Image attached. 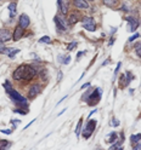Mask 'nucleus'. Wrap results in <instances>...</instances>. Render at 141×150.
Returning a JSON list of instances; mask_svg holds the SVG:
<instances>
[{"mask_svg":"<svg viewBox=\"0 0 141 150\" xmlns=\"http://www.w3.org/2000/svg\"><path fill=\"white\" fill-rule=\"evenodd\" d=\"M101 93H102V90L101 88H96L95 91L91 93L90 97H89V105H94V104H96L97 102H100Z\"/></svg>","mask_w":141,"mask_h":150,"instance_id":"nucleus-3","label":"nucleus"},{"mask_svg":"<svg viewBox=\"0 0 141 150\" xmlns=\"http://www.w3.org/2000/svg\"><path fill=\"white\" fill-rule=\"evenodd\" d=\"M139 36H140V34H135V35H133V36H131L130 39H129V41H133V40H135L136 38H139Z\"/></svg>","mask_w":141,"mask_h":150,"instance_id":"nucleus-29","label":"nucleus"},{"mask_svg":"<svg viewBox=\"0 0 141 150\" xmlns=\"http://www.w3.org/2000/svg\"><path fill=\"white\" fill-rule=\"evenodd\" d=\"M76 46H77V42H76V41H73V42H71V44L68 45V47H67V49H68V51H72L74 47H76Z\"/></svg>","mask_w":141,"mask_h":150,"instance_id":"nucleus-24","label":"nucleus"},{"mask_svg":"<svg viewBox=\"0 0 141 150\" xmlns=\"http://www.w3.org/2000/svg\"><path fill=\"white\" fill-rule=\"evenodd\" d=\"M89 85H90V82H88V83H85V85H84V86H83V88H85V87H88Z\"/></svg>","mask_w":141,"mask_h":150,"instance_id":"nucleus-37","label":"nucleus"},{"mask_svg":"<svg viewBox=\"0 0 141 150\" xmlns=\"http://www.w3.org/2000/svg\"><path fill=\"white\" fill-rule=\"evenodd\" d=\"M82 24H83V27L85 28L87 30H89V32H94V30L96 29L95 21H94L91 17H83V18H82Z\"/></svg>","mask_w":141,"mask_h":150,"instance_id":"nucleus-2","label":"nucleus"},{"mask_svg":"<svg viewBox=\"0 0 141 150\" xmlns=\"http://www.w3.org/2000/svg\"><path fill=\"white\" fill-rule=\"evenodd\" d=\"M24 68H26V65H20V67H18V68L14 71V79H15V80H22V79H23Z\"/></svg>","mask_w":141,"mask_h":150,"instance_id":"nucleus-7","label":"nucleus"},{"mask_svg":"<svg viewBox=\"0 0 141 150\" xmlns=\"http://www.w3.org/2000/svg\"><path fill=\"white\" fill-rule=\"evenodd\" d=\"M82 124H83V120L80 119V120H79V122H78V125H77V128H76V134H77V136H79V133H80V128H82Z\"/></svg>","mask_w":141,"mask_h":150,"instance_id":"nucleus-21","label":"nucleus"},{"mask_svg":"<svg viewBox=\"0 0 141 150\" xmlns=\"http://www.w3.org/2000/svg\"><path fill=\"white\" fill-rule=\"evenodd\" d=\"M102 1H103V4H105L106 6H108V7H115L116 5H118L119 0H102Z\"/></svg>","mask_w":141,"mask_h":150,"instance_id":"nucleus-16","label":"nucleus"},{"mask_svg":"<svg viewBox=\"0 0 141 150\" xmlns=\"http://www.w3.org/2000/svg\"><path fill=\"white\" fill-rule=\"evenodd\" d=\"M140 139H141V134H133L130 137V140H131V143H139L140 142Z\"/></svg>","mask_w":141,"mask_h":150,"instance_id":"nucleus-18","label":"nucleus"},{"mask_svg":"<svg viewBox=\"0 0 141 150\" xmlns=\"http://www.w3.org/2000/svg\"><path fill=\"white\" fill-rule=\"evenodd\" d=\"M127 21H128V23L130 24V25H129V30H130V32H134L136 28L139 27V21L135 20L134 17H128Z\"/></svg>","mask_w":141,"mask_h":150,"instance_id":"nucleus-10","label":"nucleus"},{"mask_svg":"<svg viewBox=\"0 0 141 150\" xmlns=\"http://www.w3.org/2000/svg\"><path fill=\"white\" fill-rule=\"evenodd\" d=\"M90 1H92V0H90Z\"/></svg>","mask_w":141,"mask_h":150,"instance_id":"nucleus-38","label":"nucleus"},{"mask_svg":"<svg viewBox=\"0 0 141 150\" xmlns=\"http://www.w3.org/2000/svg\"><path fill=\"white\" fill-rule=\"evenodd\" d=\"M9 10H10V17H15L16 16V4L12 3L9 5Z\"/></svg>","mask_w":141,"mask_h":150,"instance_id":"nucleus-17","label":"nucleus"},{"mask_svg":"<svg viewBox=\"0 0 141 150\" xmlns=\"http://www.w3.org/2000/svg\"><path fill=\"white\" fill-rule=\"evenodd\" d=\"M120 63H118V65H117V68H116V70H115V75H117L118 74V70H119V68H120Z\"/></svg>","mask_w":141,"mask_h":150,"instance_id":"nucleus-33","label":"nucleus"},{"mask_svg":"<svg viewBox=\"0 0 141 150\" xmlns=\"http://www.w3.org/2000/svg\"><path fill=\"white\" fill-rule=\"evenodd\" d=\"M82 18H83V17H82V15H80L79 12H77V11H76V12H72L71 16H69V18H68V23H69V24H76L78 21L82 20Z\"/></svg>","mask_w":141,"mask_h":150,"instance_id":"nucleus-9","label":"nucleus"},{"mask_svg":"<svg viewBox=\"0 0 141 150\" xmlns=\"http://www.w3.org/2000/svg\"><path fill=\"white\" fill-rule=\"evenodd\" d=\"M4 42L3 41H0V53H3V51H4Z\"/></svg>","mask_w":141,"mask_h":150,"instance_id":"nucleus-30","label":"nucleus"},{"mask_svg":"<svg viewBox=\"0 0 141 150\" xmlns=\"http://www.w3.org/2000/svg\"><path fill=\"white\" fill-rule=\"evenodd\" d=\"M61 79H62V71H60V73H59V76H57V80H59V81H60Z\"/></svg>","mask_w":141,"mask_h":150,"instance_id":"nucleus-34","label":"nucleus"},{"mask_svg":"<svg viewBox=\"0 0 141 150\" xmlns=\"http://www.w3.org/2000/svg\"><path fill=\"white\" fill-rule=\"evenodd\" d=\"M95 126H96V120H90L88 125H87V128H85V132L83 133V136L85 138H89L91 136V133L94 132V129H95Z\"/></svg>","mask_w":141,"mask_h":150,"instance_id":"nucleus-5","label":"nucleus"},{"mask_svg":"<svg viewBox=\"0 0 141 150\" xmlns=\"http://www.w3.org/2000/svg\"><path fill=\"white\" fill-rule=\"evenodd\" d=\"M135 49H136V53L139 57H141V42H137L135 44Z\"/></svg>","mask_w":141,"mask_h":150,"instance_id":"nucleus-22","label":"nucleus"},{"mask_svg":"<svg viewBox=\"0 0 141 150\" xmlns=\"http://www.w3.org/2000/svg\"><path fill=\"white\" fill-rule=\"evenodd\" d=\"M9 95H10V97L15 100V103H18V104L22 105V107H26V105H27V100H26V98H23L17 91H15V90H10V91H9Z\"/></svg>","mask_w":141,"mask_h":150,"instance_id":"nucleus-1","label":"nucleus"},{"mask_svg":"<svg viewBox=\"0 0 141 150\" xmlns=\"http://www.w3.org/2000/svg\"><path fill=\"white\" fill-rule=\"evenodd\" d=\"M29 23H31V21H29V17H28L27 15H22L21 17H20V27H22L23 29L24 28H27L28 25H29Z\"/></svg>","mask_w":141,"mask_h":150,"instance_id":"nucleus-12","label":"nucleus"},{"mask_svg":"<svg viewBox=\"0 0 141 150\" xmlns=\"http://www.w3.org/2000/svg\"><path fill=\"white\" fill-rule=\"evenodd\" d=\"M60 3V7H61V11L63 15H66L68 12V4H69V0H59Z\"/></svg>","mask_w":141,"mask_h":150,"instance_id":"nucleus-14","label":"nucleus"},{"mask_svg":"<svg viewBox=\"0 0 141 150\" xmlns=\"http://www.w3.org/2000/svg\"><path fill=\"white\" fill-rule=\"evenodd\" d=\"M39 42H40V44H50V42H51V39H50L49 36H43L42 39L39 40Z\"/></svg>","mask_w":141,"mask_h":150,"instance_id":"nucleus-20","label":"nucleus"},{"mask_svg":"<svg viewBox=\"0 0 141 150\" xmlns=\"http://www.w3.org/2000/svg\"><path fill=\"white\" fill-rule=\"evenodd\" d=\"M111 125L116 127V126H118V125H119V121H118L117 119H112V122H111Z\"/></svg>","mask_w":141,"mask_h":150,"instance_id":"nucleus-27","label":"nucleus"},{"mask_svg":"<svg viewBox=\"0 0 141 150\" xmlns=\"http://www.w3.org/2000/svg\"><path fill=\"white\" fill-rule=\"evenodd\" d=\"M55 22L57 23L59 27H61V29H62V30H66V29H67V25L64 24V21L62 20V18H60V17H55Z\"/></svg>","mask_w":141,"mask_h":150,"instance_id":"nucleus-15","label":"nucleus"},{"mask_svg":"<svg viewBox=\"0 0 141 150\" xmlns=\"http://www.w3.org/2000/svg\"><path fill=\"white\" fill-rule=\"evenodd\" d=\"M9 145H10V143H9V142H6V140H4V142H3L1 144H0V148H1V149H4V148H7Z\"/></svg>","mask_w":141,"mask_h":150,"instance_id":"nucleus-25","label":"nucleus"},{"mask_svg":"<svg viewBox=\"0 0 141 150\" xmlns=\"http://www.w3.org/2000/svg\"><path fill=\"white\" fill-rule=\"evenodd\" d=\"M1 132L5 133V134H11L12 131H11V129H1Z\"/></svg>","mask_w":141,"mask_h":150,"instance_id":"nucleus-28","label":"nucleus"},{"mask_svg":"<svg viewBox=\"0 0 141 150\" xmlns=\"http://www.w3.org/2000/svg\"><path fill=\"white\" fill-rule=\"evenodd\" d=\"M73 5L78 8H88L89 4L87 0H73Z\"/></svg>","mask_w":141,"mask_h":150,"instance_id":"nucleus-13","label":"nucleus"},{"mask_svg":"<svg viewBox=\"0 0 141 150\" xmlns=\"http://www.w3.org/2000/svg\"><path fill=\"white\" fill-rule=\"evenodd\" d=\"M4 87L7 90V92L10 91V90H12V88H11V86H10V82H9V81H6V82L4 83Z\"/></svg>","mask_w":141,"mask_h":150,"instance_id":"nucleus-26","label":"nucleus"},{"mask_svg":"<svg viewBox=\"0 0 141 150\" xmlns=\"http://www.w3.org/2000/svg\"><path fill=\"white\" fill-rule=\"evenodd\" d=\"M14 50L12 49H4V51H3V53H11Z\"/></svg>","mask_w":141,"mask_h":150,"instance_id":"nucleus-31","label":"nucleus"},{"mask_svg":"<svg viewBox=\"0 0 141 150\" xmlns=\"http://www.w3.org/2000/svg\"><path fill=\"white\" fill-rule=\"evenodd\" d=\"M40 92H42V87H40V85L35 83V85H33V86L29 88V93H28V97H29V98H34V97L38 96Z\"/></svg>","mask_w":141,"mask_h":150,"instance_id":"nucleus-6","label":"nucleus"},{"mask_svg":"<svg viewBox=\"0 0 141 150\" xmlns=\"http://www.w3.org/2000/svg\"><path fill=\"white\" fill-rule=\"evenodd\" d=\"M116 140H117V134L112 132V133H111V137L107 138L106 142H108V143H113V142H116Z\"/></svg>","mask_w":141,"mask_h":150,"instance_id":"nucleus-19","label":"nucleus"},{"mask_svg":"<svg viewBox=\"0 0 141 150\" xmlns=\"http://www.w3.org/2000/svg\"><path fill=\"white\" fill-rule=\"evenodd\" d=\"M110 63V59H107V61H105V63H102V65H106V64H108Z\"/></svg>","mask_w":141,"mask_h":150,"instance_id":"nucleus-36","label":"nucleus"},{"mask_svg":"<svg viewBox=\"0 0 141 150\" xmlns=\"http://www.w3.org/2000/svg\"><path fill=\"white\" fill-rule=\"evenodd\" d=\"M22 36H23V28L18 25V27L15 28V32H14V34H12V38H14L15 41H18Z\"/></svg>","mask_w":141,"mask_h":150,"instance_id":"nucleus-11","label":"nucleus"},{"mask_svg":"<svg viewBox=\"0 0 141 150\" xmlns=\"http://www.w3.org/2000/svg\"><path fill=\"white\" fill-rule=\"evenodd\" d=\"M35 69L29 67V65H26V68H24V74H23V80H27V81H29L32 80L34 76H35Z\"/></svg>","mask_w":141,"mask_h":150,"instance_id":"nucleus-4","label":"nucleus"},{"mask_svg":"<svg viewBox=\"0 0 141 150\" xmlns=\"http://www.w3.org/2000/svg\"><path fill=\"white\" fill-rule=\"evenodd\" d=\"M59 59H60V61L62 59V63H63V64H68V62L71 61V56H67V57H64V58H63V57H61V56H60Z\"/></svg>","mask_w":141,"mask_h":150,"instance_id":"nucleus-23","label":"nucleus"},{"mask_svg":"<svg viewBox=\"0 0 141 150\" xmlns=\"http://www.w3.org/2000/svg\"><path fill=\"white\" fill-rule=\"evenodd\" d=\"M134 150H141V142H140L137 145H135V146H134Z\"/></svg>","mask_w":141,"mask_h":150,"instance_id":"nucleus-32","label":"nucleus"},{"mask_svg":"<svg viewBox=\"0 0 141 150\" xmlns=\"http://www.w3.org/2000/svg\"><path fill=\"white\" fill-rule=\"evenodd\" d=\"M83 53H85V52L83 51V52H79V53H78V58H80V57H82V56H83Z\"/></svg>","mask_w":141,"mask_h":150,"instance_id":"nucleus-35","label":"nucleus"},{"mask_svg":"<svg viewBox=\"0 0 141 150\" xmlns=\"http://www.w3.org/2000/svg\"><path fill=\"white\" fill-rule=\"evenodd\" d=\"M11 33H10V30L9 29H1L0 30V41H3V42H5V41H9L11 39Z\"/></svg>","mask_w":141,"mask_h":150,"instance_id":"nucleus-8","label":"nucleus"}]
</instances>
